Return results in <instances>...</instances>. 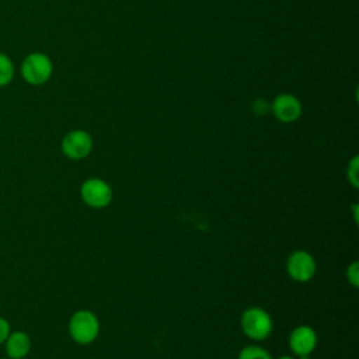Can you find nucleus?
<instances>
[{"mask_svg": "<svg viewBox=\"0 0 359 359\" xmlns=\"http://www.w3.org/2000/svg\"><path fill=\"white\" fill-rule=\"evenodd\" d=\"M6 342V352L11 359H24L31 349V339L24 331H14L8 334Z\"/></svg>", "mask_w": 359, "mask_h": 359, "instance_id": "obj_9", "label": "nucleus"}, {"mask_svg": "<svg viewBox=\"0 0 359 359\" xmlns=\"http://www.w3.org/2000/svg\"><path fill=\"white\" fill-rule=\"evenodd\" d=\"M241 330L252 341H262L272 332L273 323L268 311L261 307H248L241 314Z\"/></svg>", "mask_w": 359, "mask_h": 359, "instance_id": "obj_2", "label": "nucleus"}, {"mask_svg": "<svg viewBox=\"0 0 359 359\" xmlns=\"http://www.w3.org/2000/svg\"><path fill=\"white\" fill-rule=\"evenodd\" d=\"M317 345V334L310 325H299L289 335V346L297 356L310 355Z\"/></svg>", "mask_w": 359, "mask_h": 359, "instance_id": "obj_8", "label": "nucleus"}, {"mask_svg": "<svg viewBox=\"0 0 359 359\" xmlns=\"http://www.w3.org/2000/svg\"><path fill=\"white\" fill-rule=\"evenodd\" d=\"M286 271L293 280L309 282L314 278L317 271L316 259L310 252L304 250H296L289 255L286 261Z\"/></svg>", "mask_w": 359, "mask_h": 359, "instance_id": "obj_6", "label": "nucleus"}, {"mask_svg": "<svg viewBox=\"0 0 359 359\" xmlns=\"http://www.w3.org/2000/svg\"><path fill=\"white\" fill-rule=\"evenodd\" d=\"M358 210H359V205H358V203H353V205H352V212H353V220H355V223H358V219H359Z\"/></svg>", "mask_w": 359, "mask_h": 359, "instance_id": "obj_16", "label": "nucleus"}, {"mask_svg": "<svg viewBox=\"0 0 359 359\" xmlns=\"http://www.w3.org/2000/svg\"><path fill=\"white\" fill-rule=\"evenodd\" d=\"M10 334V324L6 318L0 317V344H3Z\"/></svg>", "mask_w": 359, "mask_h": 359, "instance_id": "obj_15", "label": "nucleus"}, {"mask_svg": "<svg viewBox=\"0 0 359 359\" xmlns=\"http://www.w3.org/2000/svg\"><path fill=\"white\" fill-rule=\"evenodd\" d=\"M60 149L67 158L81 160L91 153L93 137L84 129H73L63 136Z\"/></svg>", "mask_w": 359, "mask_h": 359, "instance_id": "obj_5", "label": "nucleus"}, {"mask_svg": "<svg viewBox=\"0 0 359 359\" xmlns=\"http://www.w3.org/2000/svg\"><path fill=\"white\" fill-rule=\"evenodd\" d=\"M297 359H310V355H302V356H297Z\"/></svg>", "mask_w": 359, "mask_h": 359, "instance_id": "obj_17", "label": "nucleus"}, {"mask_svg": "<svg viewBox=\"0 0 359 359\" xmlns=\"http://www.w3.org/2000/svg\"><path fill=\"white\" fill-rule=\"evenodd\" d=\"M302 111L303 107L300 100L289 93L278 94L271 102V112L278 121L283 123H292L297 121L302 115Z\"/></svg>", "mask_w": 359, "mask_h": 359, "instance_id": "obj_7", "label": "nucleus"}, {"mask_svg": "<svg viewBox=\"0 0 359 359\" xmlns=\"http://www.w3.org/2000/svg\"><path fill=\"white\" fill-rule=\"evenodd\" d=\"M238 359H272V358L265 348L259 345H247L240 351Z\"/></svg>", "mask_w": 359, "mask_h": 359, "instance_id": "obj_11", "label": "nucleus"}, {"mask_svg": "<svg viewBox=\"0 0 359 359\" xmlns=\"http://www.w3.org/2000/svg\"><path fill=\"white\" fill-rule=\"evenodd\" d=\"M251 109L255 115L262 116V115H266L271 111V104L265 98H257V100L252 101Z\"/></svg>", "mask_w": 359, "mask_h": 359, "instance_id": "obj_13", "label": "nucleus"}, {"mask_svg": "<svg viewBox=\"0 0 359 359\" xmlns=\"http://www.w3.org/2000/svg\"><path fill=\"white\" fill-rule=\"evenodd\" d=\"M81 199L86 205L94 209H102L112 201L111 185L101 178H88L81 184L80 188Z\"/></svg>", "mask_w": 359, "mask_h": 359, "instance_id": "obj_4", "label": "nucleus"}, {"mask_svg": "<svg viewBox=\"0 0 359 359\" xmlns=\"http://www.w3.org/2000/svg\"><path fill=\"white\" fill-rule=\"evenodd\" d=\"M20 73L25 83L31 86H42L52 77L53 63L46 53L32 52L22 59Z\"/></svg>", "mask_w": 359, "mask_h": 359, "instance_id": "obj_1", "label": "nucleus"}, {"mask_svg": "<svg viewBox=\"0 0 359 359\" xmlns=\"http://www.w3.org/2000/svg\"><path fill=\"white\" fill-rule=\"evenodd\" d=\"M278 359H294V358H292V356H280Z\"/></svg>", "mask_w": 359, "mask_h": 359, "instance_id": "obj_18", "label": "nucleus"}, {"mask_svg": "<svg viewBox=\"0 0 359 359\" xmlns=\"http://www.w3.org/2000/svg\"><path fill=\"white\" fill-rule=\"evenodd\" d=\"M359 157L353 156L346 167V178L353 188L359 187Z\"/></svg>", "mask_w": 359, "mask_h": 359, "instance_id": "obj_12", "label": "nucleus"}, {"mask_svg": "<svg viewBox=\"0 0 359 359\" xmlns=\"http://www.w3.org/2000/svg\"><path fill=\"white\" fill-rule=\"evenodd\" d=\"M346 279L353 287L359 286V262L358 261L351 262V265L346 268Z\"/></svg>", "mask_w": 359, "mask_h": 359, "instance_id": "obj_14", "label": "nucleus"}, {"mask_svg": "<svg viewBox=\"0 0 359 359\" xmlns=\"http://www.w3.org/2000/svg\"><path fill=\"white\" fill-rule=\"evenodd\" d=\"M69 334L80 345H88L100 334V321L90 310L76 311L69 321Z\"/></svg>", "mask_w": 359, "mask_h": 359, "instance_id": "obj_3", "label": "nucleus"}, {"mask_svg": "<svg viewBox=\"0 0 359 359\" xmlns=\"http://www.w3.org/2000/svg\"><path fill=\"white\" fill-rule=\"evenodd\" d=\"M13 79H14V65L6 53L0 52V87L10 84Z\"/></svg>", "mask_w": 359, "mask_h": 359, "instance_id": "obj_10", "label": "nucleus"}]
</instances>
